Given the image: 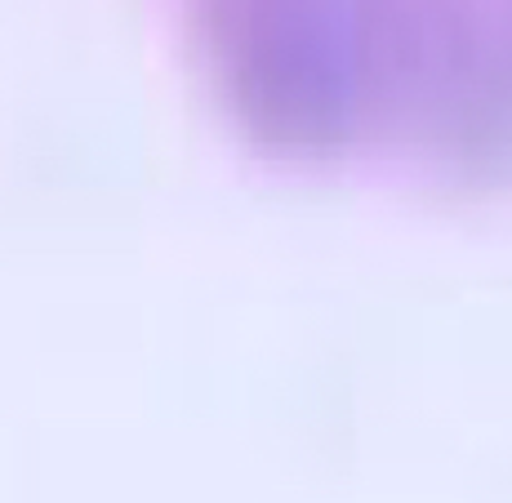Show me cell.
Masks as SVG:
<instances>
[{
	"label": "cell",
	"mask_w": 512,
	"mask_h": 503,
	"mask_svg": "<svg viewBox=\"0 0 512 503\" xmlns=\"http://www.w3.org/2000/svg\"><path fill=\"white\" fill-rule=\"evenodd\" d=\"M250 152L312 174L512 187V0H170Z\"/></svg>",
	"instance_id": "6da1fadb"
}]
</instances>
